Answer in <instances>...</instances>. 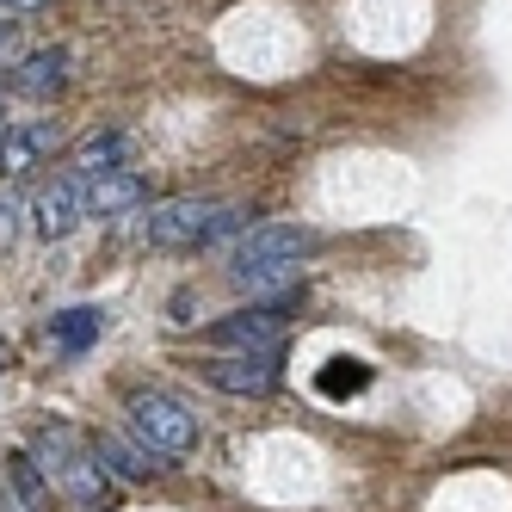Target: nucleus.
<instances>
[{
    "instance_id": "f257e3e1",
    "label": "nucleus",
    "mask_w": 512,
    "mask_h": 512,
    "mask_svg": "<svg viewBox=\"0 0 512 512\" xmlns=\"http://www.w3.org/2000/svg\"><path fill=\"white\" fill-rule=\"evenodd\" d=\"M315 253V235L309 229H297V223H260V229H247L241 241H235V260H229V272H235V284L241 290H253V297H290L297 290V266Z\"/></svg>"
},
{
    "instance_id": "f03ea898",
    "label": "nucleus",
    "mask_w": 512,
    "mask_h": 512,
    "mask_svg": "<svg viewBox=\"0 0 512 512\" xmlns=\"http://www.w3.org/2000/svg\"><path fill=\"white\" fill-rule=\"evenodd\" d=\"M31 463L50 475V488L68 494L75 512H105L112 506V488H105V469H99V451L75 426H44L31 438Z\"/></svg>"
},
{
    "instance_id": "7ed1b4c3",
    "label": "nucleus",
    "mask_w": 512,
    "mask_h": 512,
    "mask_svg": "<svg viewBox=\"0 0 512 512\" xmlns=\"http://www.w3.org/2000/svg\"><path fill=\"white\" fill-rule=\"evenodd\" d=\"M247 216L253 210L223 204V198H167V204H155L149 216H142V235H149L155 247H210V241L235 235Z\"/></svg>"
},
{
    "instance_id": "20e7f679",
    "label": "nucleus",
    "mask_w": 512,
    "mask_h": 512,
    "mask_svg": "<svg viewBox=\"0 0 512 512\" xmlns=\"http://www.w3.org/2000/svg\"><path fill=\"white\" fill-rule=\"evenodd\" d=\"M124 414H130V432H136L142 451H155V457H186V451H198V414L179 395H167V389H136Z\"/></svg>"
},
{
    "instance_id": "39448f33",
    "label": "nucleus",
    "mask_w": 512,
    "mask_h": 512,
    "mask_svg": "<svg viewBox=\"0 0 512 512\" xmlns=\"http://www.w3.org/2000/svg\"><path fill=\"white\" fill-rule=\"evenodd\" d=\"M297 303V290L290 297H272L260 309H235L210 327V346H223V352H284V309Z\"/></svg>"
},
{
    "instance_id": "423d86ee",
    "label": "nucleus",
    "mask_w": 512,
    "mask_h": 512,
    "mask_svg": "<svg viewBox=\"0 0 512 512\" xmlns=\"http://www.w3.org/2000/svg\"><path fill=\"white\" fill-rule=\"evenodd\" d=\"M204 383L223 395H272L278 352H216V358H204Z\"/></svg>"
},
{
    "instance_id": "0eeeda50",
    "label": "nucleus",
    "mask_w": 512,
    "mask_h": 512,
    "mask_svg": "<svg viewBox=\"0 0 512 512\" xmlns=\"http://www.w3.org/2000/svg\"><path fill=\"white\" fill-rule=\"evenodd\" d=\"M87 216V198H81V179L75 173H62L50 179V186L31 198V223H38L44 241H62V235H75V223Z\"/></svg>"
},
{
    "instance_id": "6e6552de",
    "label": "nucleus",
    "mask_w": 512,
    "mask_h": 512,
    "mask_svg": "<svg viewBox=\"0 0 512 512\" xmlns=\"http://www.w3.org/2000/svg\"><path fill=\"white\" fill-rule=\"evenodd\" d=\"M81 198H87V216H124V210H136L142 198H149V179H142L136 167H112V173L81 179Z\"/></svg>"
},
{
    "instance_id": "1a4fd4ad",
    "label": "nucleus",
    "mask_w": 512,
    "mask_h": 512,
    "mask_svg": "<svg viewBox=\"0 0 512 512\" xmlns=\"http://www.w3.org/2000/svg\"><path fill=\"white\" fill-rule=\"evenodd\" d=\"M50 149H56V124H44V118L7 130L0 136V179H25L31 167H44Z\"/></svg>"
},
{
    "instance_id": "9d476101",
    "label": "nucleus",
    "mask_w": 512,
    "mask_h": 512,
    "mask_svg": "<svg viewBox=\"0 0 512 512\" xmlns=\"http://www.w3.org/2000/svg\"><path fill=\"white\" fill-rule=\"evenodd\" d=\"M62 81H68V56L62 50H31L13 68V93H25V99H56Z\"/></svg>"
},
{
    "instance_id": "9b49d317",
    "label": "nucleus",
    "mask_w": 512,
    "mask_h": 512,
    "mask_svg": "<svg viewBox=\"0 0 512 512\" xmlns=\"http://www.w3.org/2000/svg\"><path fill=\"white\" fill-rule=\"evenodd\" d=\"M99 334H105V315H99V309H87V303H81V309H62V315H50V340H56L68 358H75V352H87Z\"/></svg>"
},
{
    "instance_id": "f8f14e48",
    "label": "nucleus",
    "mask_w": 512,
    "mask_h": 512,
    "mask_svg": "<svg viewBox=\"0 0 512 512\" xmlns=\"http://www.w3.org/2000/svg\"><path fill=\"white\" fill-rule=\"evenodd\" d=\"M93 451H99V463H112L124 482H142L149 469H167V463H155V451H142V445H124L118 432H99L93 438Z\"/></svg>"
},
{
    "instance_id": "ddd939ff",
    "label": "nucleus",
    "mask_w": 512,
    "mask_h": 512,
    "mask_svg": "<svg viewBox=\"0 0 512 512\" xmlns=\"http://www.w3.org/2000/svg\"><path fill=\"white\" fill-rule=\"evenodd\" d=\"M7 482H13V494H19L25 512H50V475L31 463V451H13L7 457Z\"/></svg>"
},
{
    "instance_id": "4468645a",
    "label": "nucleus",
    "mask_w": 512,
    "mask_h": 512,
    "mask_svg": "<svg viewBox=\"0 0 512 512\" xmlns=\"http://www.w3.org/2000/svg\"><path fill=\"white\" fill-rule=\"evenodd\" d=\"M124 149H130V142H124L118 130H99V136H87L81 149H75V173H81V179L112 173V167H124Z\"/></svg>"
},
{
    "instance_id": "2eb2a0df",
    "label": "nucleus",
    "mask_w": 512,
    "mask_h": 512,
    "mask_svg": "<svg viewBox=\"0 0 512 512\" xmlns=\"http://www.w3.org/2000/svg\"><path fill=\"white\" fill-rule=\"evenodd\" d=\"M364 383H371V364H358V358H340L334 371H321V395H358Z\"/></svg>"
},
{
    "instance_id": "dca6fc26",
    "label": "nucleus",
    "mask_w": 512,
    "mask_h": 512,
    "mask_svg": "<svg viewBox=\"0 0 512 512\" xmlns=\"http://www.w3.org/2000/svg\"><path fill=\"white\" fill-rule=\"evenodd\" d=\"M19 216H25V204H19L13 192H0V247H7V241L19 235Z\"/></svg>"
},
{
    "instance_id": "f3484780",
    "label": "nucleus",
    "mask_w": 512,
    "mask_h": 512,
    "mask_svg": "<svg viewBox=\"0 0 512 512\" xmlns=\"http://www.w3.org/2000/svg\"><path fill=\"white\" fill-rule=\"evenodd\" d=\"M13 50V19H0V56Z\"/></svg>"
},
{
    "instance_id": "a211bd4d",
    "label": "nucleus",
    "mask_w": 512,
    "mask_h": 512,
    "mask_svg": "<svg viewBox=\"0 0 512 512\" xmlns=\"http://www.w3.org/2000/svg\"><path fill=\"white\" fill-rule=\"evenodd\" d=\"M13 7H19V13H38V7H50V0H13Z\"/></svg>"
},
{
    "instance_id": "6ab92c4d",
    "label": "nucleus",
    "mask_w": 512,
    "mask_h": 512,
    "mask_svg": "<svg viewBox=\"0 0 512 512\" xmlns=\"http://www.w3.org/2000/svg\"><path fill=\"white\" fill-rule=\"evenodd\" d=\"M7 364H13V346H7V340H0V371H7Z\"/></svg>"
}]
</instances>
